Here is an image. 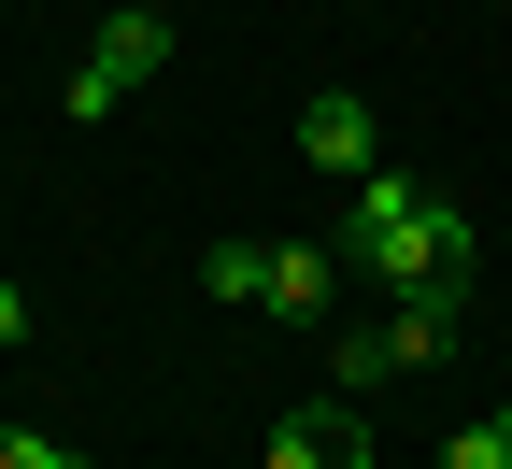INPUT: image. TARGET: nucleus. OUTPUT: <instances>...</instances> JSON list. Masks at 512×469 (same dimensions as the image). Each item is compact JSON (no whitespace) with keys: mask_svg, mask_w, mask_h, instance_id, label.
I'll list each match as a JSON object with an SVG mask.
<instances>
[{"mask_svg":"<svg viewBox=\"0 0 512 469\" xmlns=\"http://www.w3.org/2000/svg\"><path fill=\"white\" fill-rule=\"evenodd\" d=\"M356 271H370L384 299L456 285V271H470V214H456V199H427L413 171H356Z\"/></svg>","mask_w":512,"mask_h":469,"instance_id":"obj_1","label":"nucleus"},{"mask_svg":"<svg viewBox=\"0 0 512 469\" xmlns=\"http://www.w3.org/2000/svg\"><path fill=\"white\" fill-rule=\"evenodd\" d=\"M456 356V285H413L384 327H356L342 342V384H384V370H441Z\"/></svg>","mask_w":512,"mask_h":469,"instance_id":"obj_3","label":"nucleus"},{"mask_svg":"<svg viewBox=\"0 0 512 469\" xmlns=\"http://www.w3.org/2000/svg\"><path fill=\"white\" fill-rule=\"evenodd\" d=\"M0 342H29V285H0Z\"/></svg>","mask_w":512,"mask_h":469,"instance_id":"obj_9","label":"nucleus"},{"mask_svg":"<svg viewBox=\"0 0 512 469\" xmlns=\"http://www.w3.org/2000/svg\"><path fill=\"white\" fill-rule=\"evenodd\" d=\"M299 157H313V171H342V185H356V171H384V143H370V100L313 86V114H299Z\"/></svg>","mask_w":512,"mask_h":469,"instance_id":"obj_4","label":"nucleus"},{"mask_svg":"<svg viewBox=\"0 0 512 469\" xmlns=\"http://www.w3.org/2000/svg\"><path fill=\"white\" fill-rule=\"evenodd\" d=\"M271 469H370V427L342 413V398H328V413H285L271 427Z\"/></svg>","mask_w":512,"mask_h":469,"instance_id":"obj_5","label":"nucleus"},{"mask_svg":"<svg viewBox=\"0 0 512 469\" xmlns=\"http://www.w3.org/2000/svg\"><path fill=\"white\" fill-rule=\"evenodd\" d=\"M157 72H171V15H157V0H114V15H100V43L72 57V86H57V114H86V128H100V114H128V100H143Z\"/></svg>","mask_w":512,"mask_h":469,"instance_id":"obj_2","label":"nucleus"},{"mask_svg":"<svg viewBox=\"0 0 512 469\" xmlns=\"http://www.w3.org/2000/svg\"><path fill=\"white\" fill-rule=\"evenodd\" d=\"M200 285H214L228 313H271V242H214V256H200Z\"/></svg>","mask_w":512,"mask_h":469,"instance_id":"obj_7","label":"nucleus"},{"mask_svg":"<svg viewBox=\"0 0 512 469\" xmlns=\"http://www.w3.org/2000/svg\"><path fill=\"white\" fill-rule=\"evenodd\" d=\"M441 469H512V413H484V427H456V441H441Z\"/></svg>","mask_w":512,"mask_h":469,"instance_id":"obj_8","label":"nucleus"},{"mask_svg":"<svg viewBox=\"0 0 512 469\" xmlns=\"http://www.w3.org/2000/svg\"><path fill=\"white\" fill-rule=\"evenodd\" d=\"M328 299H342V256L328 242H285L271 256V313H313V327H328Z\"/></svg>","mask_w":512,"mask_h":469,"instance_id":"obj_6","label":"nucleus"}]
</instances>
